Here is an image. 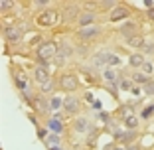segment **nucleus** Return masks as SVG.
<instances>
[{
    "label": "nucleus",
    "instance_id": "f257e3e1",
    "mask_svg": "<svg viewBox=\"0 0 154 150\" xmlns=\"http://www.w3.org/2000/svg\"><path fill=\"white\" fill-rule=\"evenodd\" d=\"M59 18H63V16H61L57 10H42V12L38 14V18H36V24L40 28H50V26H54L55 22H59Z\"/></svg>",
    "mask_w": 154,
    "mask_h": 150
},
{
    "label": "nucleus",
    "instance_id": "f03ea898",
    "mask_svg": "<svg viewBox=\"0 0 154 150\" xmlns=\"http://www.w3.org/2000/svg\"><path fill=\"white\" fill-rule=\"evenodd\" d=\"M57 50L59 47L55 46V41H42L40 47H38V57H40L42 61H50L51 57L57 55Z\"/></svg>",
    "mask_w": 154,
    "mask_h": 150
},
{
    "label": "nucleus",
    "instance_id": "7ed1b4c3",
    "mask_svg": "<svg viewBox=\"0 0 154 150\" xmlns=\"http://www.w3.org/2000/svg\"><path fill=\"white\" fill-rule=\"evenodd\" d=\"M77 85H79V83H77V77L71 75V73H65V75H61V79H59V87H61L63 91H67V93L75 91Z\"/></svg>",
    "mask_w": 154,
    "mask_h": 150
},
{
    "label": "nucleus",
    "instance_id": "20e7f679",
    "mask_svg": "<svg viewBox=\"0 0 154 150\" xmlns=\"http://www.w3.org/2000/svg\"><path fill=\"white\" fill-rule=\"evenodd\" d=\"M4 36H6V40H8L10 44L20 41V38H22V26H10V28H6Z\"/></svg>",
    "mask_w": 154,
    "mask_h": 150
},
{
    "label": "nucleus",
    "instance_id": "39448f33",
    "mask_svg": "<svg viewBox=\"0 0 154 150\" xmlns=\"http://www.w3.org/2000/svg\"><path fill=\"white\" fill-rule=\"evenodd\" d=\"M109 51H97L95 55H93V65L95 67H109V59H111Z\"/></svg>",
    "mask_w": 154,
    "mask_h": 150
},
{
    "label": "nucleus",
    "instance_id": "423d86ee",
    "mask_svg": "<svg viewBox=\"0 0 154 150\" xmlns=\"http://www.w3.org/2000/svg\"><path fill=\"white\" fill-rule=\"evenodd\" d=\"M99 34H101V30H99L97 26H89V28H81L79 38H81L83 41H91V40H95Z\"/></svg>",
    "mask_w": 154,
    "mask_h": 150
},
{
    "label": "nucleus",
    "instance_id": "0eeeda50",
    "mask_svg": "<svg viewBox=\"0 0 154 150\" xmlns=\"http://www.w3.org/2000/svg\"><path fill=\"white\" fill-rule=\"evenodd\" d=\"M122 121H125V124H127L131 130H134L136 127H138V118H136V115L132 113L131 109H125V115H122Z\"/></svg>",
    "mask_w": 154,
    "mask_h": 150
},
{
    "label": "nucleus",
    "instance_id": "6e6552de",
    "mask_svg": "<svg viewBox=\"0 0 154 150\" xmlns=\"http://www.w3.org/2000/svg\"><path fill=\"white\" fill-rule=\"evenodd\" d=\"M125 18H128V8H125V6H117L109 16L111 22H119V20H125Z\"/></svg>",
    "mask_w": 154,
    "mask_h": 150
},
{
    "label": "nucleus",
    "instance_id": "1a4fd4ad",
    "mask_svg": "<svg viewBox=\"0 0 154 150\" xmlns=\"http://www.w3.org/2000/svg\"><path fill=\"white\" fill-rule=\"evenodd\" d=\"M79 107H81V103H79V99H75V97H65L63 99V109L67 111V113H77Z\"/></svg>",
    "mask_w": 154,
    "mask_h": 150
},
{
    "label": "nucleus",
    "instance_id": "9d476101",
    "mask_svg": "<svg viewBox=\"0 0 154 150\" xmlns=\"http://www.w3.org/2000/svg\"><path fill=\"white\" fill-rule=\"evenodd\" d=\"M14 81H16V85L22 89V91H28L30 89V85H28V77L24 71H14Z\"/></svg>",
    "mask_w": 154,
    "mask_h": 150
},
{
    "label": "nucleus",
    "instance_id": "9b49d317",
    "mask_svg": "<svg viewBox=\"0 0 154 150\" xmlns=\"http://www.w3.org/2000/svg\"><path fill=\"white\" fill-rule=\"evenodd\" d=\"M79 26L81 28H89V26H93V22H95V12H83L81 16H79Z\"/></svg>",
    "mask_w": 154,
    "mask_h": 150
},
{
    "label": "nucleus",
    "instance_id": "f8f14e48",
    "mask_svg": "<svg viewBox=\"0 0 154 150\" xmlns=\"http://www.w3.org/2000/svg\"><path fill=\"white\" fill-rule=\"evenodd\" d=\"M73 128H75L77 132H87V130H89V118L77 117L75 121H73Z\"/></svg>",
    "mask_w": 154,
    "mask_h": 150
},
{
    "label": "nucleus",
    "instance_id": "ddd939ff",
    "mask_svg": "<svg viewBox=\"0 0 154 150\" xmlns=\"http://www.w3.org/2000/svg\"><path fill=\"white\" fill-rule=\"evenodd\" d=\"M34 77H36V81L40 83V85H44V83L50 79V75H48V67H44V65L36 67V71H34Z\"/></svg>",
    "mask_w": 154,
    "mask_h": 150
},
{
    "label": "nucleus",
    "instance_id": "4468645a",
    "mask_svg": "<svg viewBox=\"0 0 154 150\" xmlns=\"http://www.w3.org/2000/svg\"><path fill=\"white\" fill-rule=\"evenodd\" d=\"M69 55H71V47H69V46H61V47L57 50V55H55V59H57V63H63V61L69 57Z\"/></svg>",
    "mask_w": 154,
    "mask_h": 150
},
{
    "label": "nucleus",
    "instance_id": "2eb2a0df",
    "mask_svg": "<svg viewBox=\"0 0 154 150\" xmlns=\"http://www.w3.org/2000/svg\"><path fill=\"white\" fill-rule=\"evenodd\" d=\"M48 128H50L54 134H61V132H63V124L59 123L57 118H51L50 123H48Z\"/></svg>",
    "mask_w": 154,
    "mask_h": 150
},
{
    "label": "nucleus",
    "instance_id": "dca6fc26",
    "mask_svg": "<svg viewBox=\"0 0 154 150\" xmlns=\"http://www.w3.org/2000/svg\"><path fill=\"white\" fill-rule=\"evenodd\" d=\"M75 14H77V6L75 4H67V8H65V12H63V20H73L75 18Z\"/></svg>",
    "mask_w": 154,
    "mask_h": 150
},
{
    "label": "nucleus",
    "instance_id": "f3484780",
    "mask_svg": "<svg viewBox=\"0 0 154 150\" xmlns=\"http://www.w3.org/2000/svg\"><path fill=\"white\" fill-rule=\"evenodd\" d=\"M128 61H131L132 67H142V65H144V59H142L140 54H132L131 57H128Z\"/></svg>",
    "mask_w": 154,
    "mask_h": 150
},
{
    "label": "nucleus",
    "instance_id": "a211bd4d",
    "mask_svg": "<svg viewBox=\"0 0 154 150\" xmlns=\"http://www.w3.org/2000/svg\"><path fill=\"white\" fill-rule=\"evenodd\" d=\"M115 136L127 142V140H132V138L136 136V132H134V130H131V132H121V130H115Z\"/></svg>",
    "mask_w": 154,
    "mask_h": 150
},
{
    "label": "nucleus",
    "instance_id": "6ab92c4d",
    "mask_svg": "<svg viewBox=\"0 0 154 150\" xmlns=\"http://www.w3.org/2000/svg\"><path fill=\"white\" fill-rule=\"evenodd\" d=\"M127 41H128V46H132V47H142V46H144L142 36H131Z\"/></svg>",
    "mask_w": 154,
    "mask_h": 150
},
{
    "label": "nucleus",
    "instance_id": "aec40b11",
    "mask_svg": "<svg viewBox=\"0 0 154 150\" xmlns=\"http://www.w3.org/2000/svg\"><path fill=\"white\" fill-rule=\"evenodd\" d=\"M63 107V99L61 97H54V99H50V109L51 111H59Z\"/></svg>",
    "mask_w": 154,
    "mask_h": 150
},
{
    "label": "nucleus",
    "instance_id": "412c9836",
    "mask_svg": "<svg viewBox=\"0 0 154 150\" xmlns=\"http://www.w3.org/2000/svg\"><path fill=\"white\" fill-rule=\"evenodd\" d=\"M55 89V83H54V79H48V81L42 85V93H51Z\"/></svg>",
    "mask_w": 154,
    "mask_h": 150
},
{
    "label": "nucleus",
    "instance_id": "4be33fe9",
    "mask_svg": "<svg viewBox=\"0 0 154 150\" xmlns=\"http://www.w3.org/2000/svg\"><path fill=\"white\" fill-rule=\"evenodd\" d=\"M97 4H99L101 8H113V10H115L119 2H115V0H107V2H97Z\"/></svg>",
    "mask_w": 154,
    "mask_h": 150
},
{
    "label": "nucleus",
    "instance_id": "5701e85b",
    "mask_svg": "<svg viewBox=\"0 0 154 150\" xmlns=\"http://www.w3.org/2000/svg\"><path fill=\"white\" fill-rule=\"evenodd\" d=\"M154 115V105H148L144 111H142V118H150Z\"/></svg>",
    "mask_w": 154,
    "mask_h": 150
},
{
    "label": "nucleus",
    "instance_id": "b1692460",
    "mask_svg": "<svg viewBox=\"0 0 154 150\" xmlns=\"http://www.w3.org/2000/svg\"><path fill=\"white\" fill-rule=\"evenodd\" d=\"M12 6H14L12 0H2V2H0V8H2V12H6V10L12 8Z\"/></svg>",
    "mask_w": 154,
    "mask_h": 150
},
{
    "label": "nucleus",
    "instance_id": "393cba45",
    "mask_svg": "<svg viewBox=\"0 0 154 150\" xmlns=\"http://www.w3.org/2000/svg\"><path fill=\"white\" fill-rule=\"evenodd\" d=\"M142 54H154V44H146L142 46Z\"/></svg>",
    "mask_w": 154,
    "mask_h": 150
},
{
    "label": "nucleus",
    "instance_id": "a878e982",
    "mask_svg": "<svg viewBox=\"0 0 154 150\" xmlns=\"http://www.w3.org/2000/svg\"><path fill=\"white\" fill-rule=\"evenodd\" d=\"M48 142H50V148H51V146H59V134L50 136V140H48Z\"/></svg>",
    "mask_w": 154,
    "mask_h": 150
},
{
    "label": "nucleus",
    "instance_id": "bb28decb",
    "mask_svg": "<svg viewBox=\"0 0 154 150\" xmlns=\"http://www.w3.org/2000/svg\"><path fill=\"white\" fill-rule=\"evenodd\" d=\"M136 81H138V83H144V85L148 83V81H146V75H142V73H134V83Z\"/></svg>",
    "mask_w": 154,
    "mask_h": 150
},
{
    "label": "nucleus",
    "instance_id": "cd10ccee",
    "mask_svg": "<svg viewBox=\"0 0 154 150\" xmlns=\"http://www.w3.org/2000/svg\"><path fill=\"white\" fill-rule=\"evenodd\" d=\"M119 85H121V89H132V81H128V79H122Z\"/></svg>",
    "mask_w": 154,
    "mask_h": 150
},
{
    "label": "nucleus",
    "instance_id": "c85d7f7f",
    "mask_svg": "<svg viewBox=\"0 0 154 150\" xmlns=\"http://www.w3.org/2000/svg\"><path fill=\"white\" fill-rule=\"evenodd\" d=\"M121 63V57H117V55H111L109 59V67H113V65H119Z\"/></svg>",
    "mask_w": 154,
    "mask_h": 150
},
{
    "label": "nucleus",
    "instance_id": "c756f323",
    "mask_svg": "<svg viewBox=\"0 0 154 150\" xmlns=\"http://www.w3.org/2000/svg\"><path fill=\"white\" fill-rule=\"evenodd\" d=\"M115 77H117L115 71H105V79H107V81H115Z\"/></svg>",
    "mask_w": 154,
    "mask_h": 150
},
{
    "label": "nucleus",
    "instance_id": "7c9ffc66",
    "mask_svg": "<svg viewBox=\"0 0 154 150\" xmlns=\"http://www.w3.org/2000/svg\"><path fill=\"white\" fill-rule=\"evenodd\" d=\"M144 89H146V93H148V95H152V93H154V83H146V85H144Z\"/></svg>",
    "mask_w": 154,
    "mask_h": 150
},
{
    "label": "nucleus",
    "instance_id": "2f4dec72",
    "mask_svg": "<svg viewBox=\"0 0 154 150\" xmlns=\"http://www.w3.org/2000/svg\"><path fill=\"white\" fill-rule=\"evenodd\" d=\"M152 63H144V65H142V71H144V73H152Z\"/></svg>",
    "mask_w": 154,
    "mask_h": 150
},
{
    "label": "nucleus",
    "instance_id": "473e14b6",
    "mask_svg": "<svg viewBox=\"0 0 154 150\" xmlns=\"http://www.w3.org/2000/svg\"><path fill=\"white\" fill-rule=\"evenodd\" d=\"M32 4H38V6H45V4H50L48 0H36V2H32Z\"/></svg>",
    "mask_w": 154,
    "mask_h": 150
},
{
    "label": "nucleus",
    "instance_id": "72a5a7b5",
    "mask_svg": "<svg viewBox=\"0 0 154 150\" xmlns=\"http://www.w3.org/2000/svg\"><path fill=\"white\" fill-rule=\"evenodd\" d=\"M38 136H40V138H45V136H48V132H45V130H38Z\"/></svg>",
    "mask_w": 154,
    "mask_h": 150
},
{
    "label": "nucleus",
    "instance_id": "f704fd0d",
    "mask_svg": "<svg viewBox=\"0 0 154 150\" xmlns=\"http://www.w3.org/2000/svg\"><path fill=\"white\" fill-rule=\"evenodd\" d=\"M115 148H117V144H109V146H107L105 150H115Z\"/></svg>",
    "mask_w": 154,
    "mask_h": 150
},
{
    "label": "nucleus",
    "instance_id": "c9c22d12",
    "mask_svg": "<svg viewBox=\"0 0 154 150\" xmlns=\"http://www.w3.org/2000/svg\"><path fill=\"white\" fill-rule=\"evenodd\" d=\"M148 16H150V18L154 20V8H150V10H148Z\"/></svg>",
    "mask_w": 154,
    "mask_h": 150
},
{
    "label": "nucleus",
    "instance_id": "e433bc0d",
    "mask_svg": "<svg viewBox=\"0 0 154 150\" xmlns=\"http://www.w3.org/2000/svg\"><path fill=\"white\" fill-rule=\"evenodd\" d=\"M127 150H140L138 146H127Z\"/></svg>",
    "mask_w": 154,
    "mask_h": 150
},
{
    "label": "nucleus",
    "instance_id": "4c0bfd02",
    "mask_svg": "<svg viewBox=\"0 0 154 150\" xmlns=\"http://www.w3.org/2000/svg\"><path fill=\"white\" fill-rule=\"evenodd\" d=\"M50 150H63V148H61V146H51Z\"/></svg>",
    "mask_w": 154,
    "mask_h": 150
},
{
    "label": "nucleus",
    "instance_id": "58836bf2",
    "mask_svg": "<svg viewBox=\"0 0 154 150\" xmlns=\"http://www.w3.org/2000/svg\"><path fill=\"white\" fill-rule=\"evenodd\" d=\"M115 150H127V146H117Z\"/></svg>",
    "mask_w": 154,
    "mask_h": 150
}]
</instances>
